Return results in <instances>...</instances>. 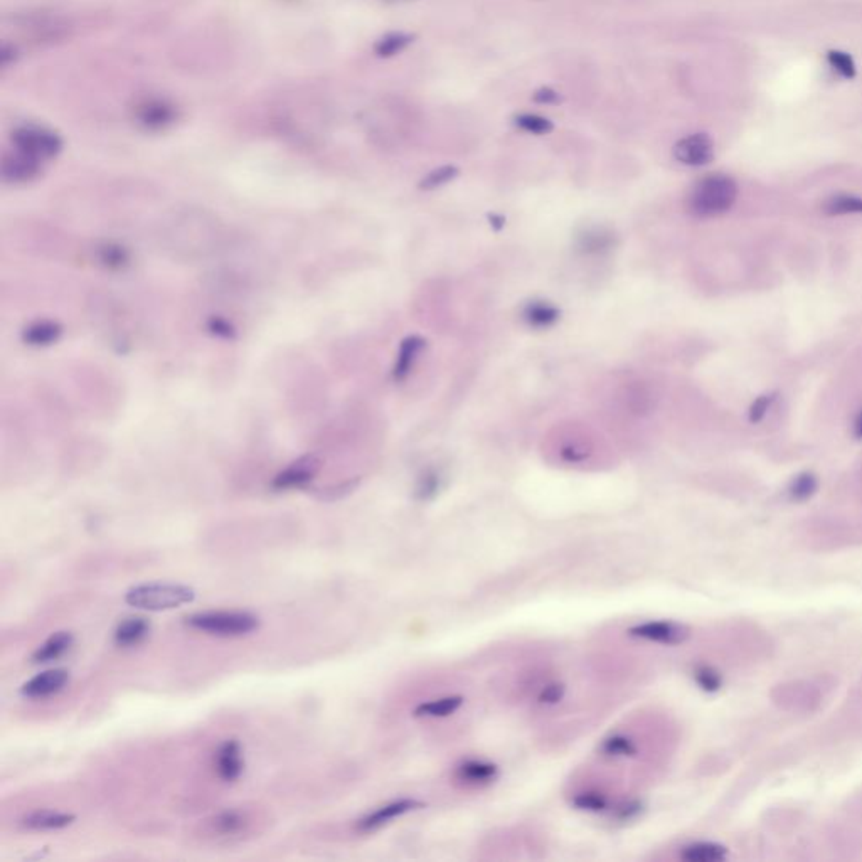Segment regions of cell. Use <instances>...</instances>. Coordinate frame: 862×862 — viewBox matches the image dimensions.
<instances>
[{"label": "cell", "instance_id": "obj_1", "mask_svg": "<svg viewBox=\"0 0 862 862\" xmlns=\"http://www.w3.org/2000/svg\"><path fill=\"white\" fill-rule=\"evenodd\" d=\"M738 199V184L724 174L706 176L692 187L687 209L696 218H716L728 213Z\"/></svg>", "mask_w": 862, "mask_h": 862}, {"label": "cell", "instance_id": "obj_2", "mask_svg": "<svg viewBox=\"0 0 862 862\" xmlns=\"http://www.w3.org/2000/svg\"><path fill=\"white\" fill-rule=\"evenodd\" d=\"M196 591L177 583H145L130 588L125 593V603L145 612H165L192 603Z\"/></svg>", "mask_w": 862, "mask_h": 862}, {"label": "cell", "instance_id": "obj_3", "mask_svg": "<svg viewBox=\"0 0 862 862\" xmlns=\"http://www.w3.org/2000/svg\"><path fill=\"white\" fill-rule=\"evenodd\" d=\"M187 625L216 637H241L260 627V618L248 612H201L187 617Z\"/></svg>", "mask_w": 862, "mask_h": 862}, {"label": "cell", "instance_id": "obj_4", "mask_svg": "<svg viewBox=\"0 0 862 862\" xmlns=\"http://www.w3.org/2000/svg\"><path fill=\"white\" fill-rule=\"evenodd\" d=\"M12 144L16 154L39 165L46 160L54 159L63 145L53 130L34 123L17 128L12 133Z\"/></svg>", "mask_w": 862, "mask_h": 862}, {"label": "cell", "instance_id": "obj_5", "mask_svg": "<svg viewBox=\"0 0 862 862\" xmlns=\"http://www.w3.org/2000/svg\"><path fill=\"white\" fill-rule=\"evenodd\" d=\"M674 157L687 167H704L714 160V142L708 133H692L674 145Z\"/></svg>", "mask_w": 862, "mask_h": 862}, {"label": "cell", "instance_id": "obj_6", "mask_svg": "<svg viewBox=\"0 0 862 862\" xmlns=\"http://www.w3.org/2000/svg\"><path fill=\"white\" fill-rule=\"evenodd\" d=\"M176 110L160 98H145L133 108L135 122L147 130H162L176 122Z\"/></svg>", "mask_w": 862, "mask_h": 862}, {"label": "cell", "instance_id": "obj_7", "mask_svg": "<svg viewBox=\"0 0 862 862\" xmlns=\"http://www.w3.org/2000/svg\"><path fill=\"white\" fill-rule=\"evenodd\" d=\"M630 635L664 645H679L689 639V630L674 622H645L630 628Z\"/></svg>", "mask_w": 862, "mask_h": 862}, {"label": "cell", "instance_id": "obj_8", "mask_svg": "<svg viewBox=\"0 0 862 862\" xmlns=\"http://www.w3.org/2000/svg\"><path fill=\"white\" fill-rule=\"evenodd\" d=\"M423 803L418 802V800L411 799H403L396 800V802H391V803H386L383 807L379 809L373 810L369 812L367 815H364L359 822H357V831L359 832H374L378 829L384 827L386 824H389L391 820L398 819L401 815H406L413 810L421 809Z\"/></svg>", "mask_w": 862, "mask_h": 862}, {"label": "cell", "instance_id": "obj_9", "mask_svg": "<svg viewBox=\"0 0 862 862\" xmlns=\"http://www.w3.org/2000/svg\"><path fill=\"white\" fill-rule=\"evenodd\" d=\"M68 682H69V672L64 669H49L24 682L21 696L27 699H46L63 691Z\"/></svg>", "mask_w": 862, "mask_h": 862}, {"label": "cell", "instance_id": "obj_10", "mask_svg": "<svg viewBox=\"0 0 862 862\" xmlns=\"http://www.w3.org/2000/svg\"><path fill=\"white\" fill-rule=\"evenodd\" d=\"M214 767L224 782H236L245 770L243 750L238 740H228L218 748L214 756Z\"/></svg>", "mask_w": 862, "mask_h": 862}, {"label": "cell", "instance_id": "obj_11", "mask_svg": "<svg viewBox=\"0 0 862 862\" xmlns=\"http://www.w3.org/2000/svg\"><path fill=\"white\" fill-rule=\"evenodd\" d=\"M317 462L314 457L300 458L293 465L288 469L280 472L275 480L273 487L277 490L300 489L307 485L317 474Z\"/></svg>", "mask_w": 862, "mask_h": 862}, {"label": "cell", "instance_id": "obj_12", "mask_svg": "<svg viewBox=\"0 0 862 862\" xmlns=\"http://www.w3.org/2000/svg\"><path fill=\"white\" fill-rule=\"evenodd\" d=\"M561 317V310L546 300H531L522 309V319L531 329H549Z\"/></svg>", "mask_w": 862, "mask_h": 862}, {"label": "cell", "instance_id": "obj_13", "mask_svg": "<svg viewBox=\"0 0 862 862\" xmlns=\"http://www.w3.org/2000/svg\"><path fill=\"white\" fill-rule=\"evenodd\" d=\"M73 814L58 810H36L22 819V825L27 831H59L75 822Z\"/></svg>", "mask_w": 862, "mask_h": 862}, {"label": "cell", "instance_id": "obj_14", "mask_svg": "<svg viewBox=\"0 0 862 862\" xmlns=\"http://www.w3.org/2000/svg\"><path fill=\"white\" fill-rule=\"evenodd\" d=\"M425 339H421L418 335H410V337H406L405 341L401 342V347L398 352V359H396L393 367L394 381H398V383L405 381L406 378L410 376L420 352L425 349Z\"/></svg>", "mask_w": 862, "mask_h": 862}, {"label": "cell", "instance_id": "obj_15", "mask_svg": "<svg viewBox=\"0 0 862 862\" xmlns=\"http://www.w3.org/2000/svg\"><path fill=\"white\" fill-rule=\"evenodd\" d=\"M248 827V817L241 810H224L209 822V831L216 837H236Z\"/></svg>", "mask_w": 862, "mask_h": 862}, {"label": "cell", "instance_id": "obj_16", "mask_svg": "<svg viewBox=\"0 0 862 862\" xmlns=\"http://www.w3.org/2000/svg\"><path fill=\"white\" fill-rule=\"evenodd\" d=\"M73 642H75V639L69 632H56L32 654V662L34 664H48V662L58 660L59 657H63L68 650L71 649Z\"/></svg>", "mask_w": 862, "mask_h": 862}, {"label": "cell", "instance_id": "obj_17", "mask_svg": "<svg viewBox=\"0 0 862 862\" xmlns=\"http://www.w3.org/2000/svg\"><path fill=\"white\" fill-rule=\"evenodd\" d=\"M150 632V623L142 617H132L123 620L115 630V644L120 647H135L140 642L147 639Z\"/></svg>", "mask_w": 862, "mask_h": 862}, {"label": "cell", "instance_id": "obj_18", "mask_svg": "<svg viewBox=\"0 0 862 862\" xmlns=\"http://www.w3.org/2000/svg\"><path fill=\"white\" fill-rule=\"evenodd\" d=\"M457 777L469 785H485L497 777V767L482 760H469L457 768Z\"/></svg>", "mask_w": 862, "mask_h": 862}, {"label": "cell", "instance_id": "obj_19", "mask_svg": "<svg viewBox=\"0 0 862 862\" xmlns=\"http://www.w3.org/2000/svg\"><path fill=\"white\" fill-rule=\"evenodd\" d=\"M728 857V849L714 842H696L686 846L681 851L682 861L687 862H719Z\"/></svg>", "mask_w": 862, "mask_h": 862}, {"label": "cell", "instance_id": "obj_20", "mask_svg": "<svg viewBox=\"0 0 862 862\" xmlns=\"http://www.w3.org/2000/svg\"><path fill=\"white\" fill-rule=\"evenodd\" d=\"M463 704V699L460 696H448L442 699H435L430 703L420 704L415 709V716L418 718H447L450 714L458 711V708Z\"/></svg>", "mask_w": 862, "mask_h": 862}, {"label": "cell", "instance_id": "obj_21", "mask_svg": "<svg viewBox=\"0 0 862 862\" xmlns=\"http://www.w3.org/2000/svg\"><path fill=\"white\" fill-rule=\"evenodd\" d=\"M61 335V327L53 322H36L24 330V341L31 346H49Z\"/></svg>", "mask_w": 862, "mask_h": 862}, {"label": "cell", "instance_id": "obj_22", "mask_svg": "<svg viewBox=\"0 0 862 862\" xmlns=\"http://www.w3.org/2000/svg\"><path fill=\"white\" fill-rule=\"evenodd\" d=\"M413 39H415L413 34L391 32V34L384 36L383 39H379V43L376 44V54L379 58H391V56L405 51L406 48L413 43Z\"/></svg>", "mask_w": 862, "mask_h": 862}, {"label": "cell", "instance_id": "obj_23", "mask_svg": "<svg viewBox=\"0 0 862 862\" xmlns=\"http://www.w3.org/2000/svg\"><path fill=\"white\" fill-rule=\"evenodd\" d=\"M824 211L832 216L862 213V197L847 196V194L832 196L831 199H827L824 204Z\"/></svg>", "mask_w": 862, "mask_h": 862}, {"label": "cell", "instance_id": "obj_24", "mask_svg": "<svg viewBox=\"0 0 862 862\" xmlns=\"http://www.w3.org/2000/svg\"><path fill=\"white\" fill-rule=\"evenodd\" d=\"M600 751L610 758H627L637 753V746L627 736L615 735L610 736L601 743Z\"/></svg>", "mask_w": 862, "mask_h": 862}, {"label": "cell", "instance_id": "obj_25", "mask_svg": "<svg viewBox=\"0 0 862 862\" xmlns=\"http://www.w3.org/2000/svg\"><path fill=\"white\" fill-rule=\"evenodd\" d=\"M458 174H460V169L457 165H442V167L426 174L425 177L420 182V189H423V191L438 189V187L445 186L448 182L457 179Z\"/></svg>", "mask_w": 862, "mask_h": 862}, {"label": "cell", "instance_id": "obj_26", "mask_svg": "<svg viewBox=\"0 0 862 862\" xmlns=\"http://www.w3.org/2000/svg\"><path fill=\"white\" fill-rule=\"evenodd\" d=\"M514 123H516V127L521 128L527 133H533V135H546V133H551L554 130L553 122L549 118L541 117V115H536V113H521V115L514 118Z\"/></svg>", "mask_w": 862, "mask_h": 862}, {"label": "cell", "instance_id": "obj_27", "mask_svg": "<svg viewBox=\"0 0 862 862\" xmlns=\"http://www.w3.org/2000/svg\"><path fill=\"white\" fill-rule=\"evenodd\" d=\"M819 489V482H817V477L812 475V474H802L797 479L792 482L790 485V497L793 501L803 502L810 499L815 492Z\"/></svg>", "mask_w": 862, "mask_h": 862}, {"label": "cell", "instance_id": "obj_28", "mask_svg": "<svg viewBox=\"0 0 862 862\" xmlns=\"http://www.w3.org/2000/svg\"><path fill=\"white\" fill-rule=\"evenodd\" d=\"M827 63L842 78H846V80L856 78V63H854L851 54L832 49L827 53Z\"/></svg>", "mask_w": 862, "mask_h": 862}, {"label": "cell", "instance_id": "obj_29", "mask_svg": "<svg viewBox=\"0 0 862 862\" xmlns=\"http://www.w3.org/2000/svg\"><path fill=\"white\" fill-rule=\"evenodd\" d=\"M573 805L578 810L598 814L608 809V799L603 793H598V792H585L573 797Z\"/></svg>", "mask_w": 862, "mask_h": 862}, {"label": "cell", "instance_id": "obj_30", "mask_svg": "<svg viewBox=\"0 0 862 862\" xmlns=\"http://www.w3.org/2000/svg\"><path fill=\"white\" fill-rule=\"evenodd\" d=\"M612 246V235L603 233L601 229L598 231H586L585 236H581V248L586 251H603Z\"/></svg>", "mask_w": 862, "mask_h": 862}, {"label": "cell", "instance_id": "obj_31", "mask_svg": "<svg viewBox=\"0 0 862 862\" xmlns=\"http://www.w3.org/2000/svg\"><path fill=\"white\" fill-rule=\"evenodd\" d=\"M440 490V475H438L435 470H428L425 475L420 479L418 482V497L420 499H431L433 495H437V492Z\"/></svg>", "mask_w": 862, "mask_h": 862}, {"label": "cell", "instance_id": "obj_32", "mask_svg": "<svg viewBox=\"0 0 862 862\" xmlns=\"http://www.w3.org/2000/svg\"><path fill=\"white\" fill-rule=\"evenodd\" d=\"M694 677L703 691L716 692L721 687V676L711 667H699L694 672Z\"/></svg>", "mask_w": 862, "mask_h": 862}, {"label": "cell", "instance_id": "obj_33", "mask_svg": "<svg viewBox=\"0 0 862 862\" xmlns=\"http://www.w3.org/2000/svg\"><path fill=\"white\" fill-rule=\"evenodd\" d=\"M775 399H777V394H763V396L756 398L755 403L750 408V421L760 423L767 415L770 406L773 405Z\"/></svg>", "mask_w": 862, "mask_h": 862}, {"label": "cell", "instance_id": "obj_34", "mask_svg": "<svg viewBox=\"0 0 862 862\" xmlns=\"http://www.w3.org/2000/svg\"><path fill=\"white\" fill-rule=\"evenodd\" d=\"M565 691L566 689L563 684H556V682H553V684H548V686L544 687L543 691H541V694H539V703L546 704V706L558 704L559 701H561V699H563Z\"/></svg>", "mask_w": 862, "mask_h": 862}, {"label": "cell", "instance_id": "obj_35", "mask_svg": "<svg viewBox=\"0 0 862 862\" xmlns=\"http://www.w3.org/2000/svg\"><path fill=\"white\" fill-rule=\"evenodd\" d=\"M561 100H563V96L559 95L553 88H548V86L537 90L533 95L534 103H539V105H558Z\"/></svg>", "mask_w": 862, "mask_h": 862}, {"label": "cell", "instance_id": "obj_36", "mask_svg": "<svg viewBox=\"0 0 862 862\" xmlns=\"http://www.w3.org/2000/svg\"><path fill=\"white\" fill-rule=\"evenodd\" d=\"M642 810V803L639 802H628L623 807L618 809V817L622 820H630L637 817Z\"/></svg>", "mask_w": 862, "mask_h": 862}, {"label": "cell", "instance_id": "obj_37", "mask_svg": "<svg viewBox=\"0 0 862 862\" xmlns=\"http://www.w3.org/2000/svg\"><path fill=\"white\" fill-rule=\"evenodd\" d=\"M489 219L490 226H492L494 229H501V228H504V224H505V218H502L499 214H490Z\"/></svg>", "mask_w": 862, "mask_h": 862}, {"label": "cell", "instance_id": "obj_38", "mask_svg": "<svg viewBox=\"0 0 862 862\" xmlns=\"http://www.w3.org/2000/svg\"><path fill=\"white\" fill-rule=\"evenodd\" d=\"M854 435L857 440H862V411L856 418V423H854Z\"/></svg>", "mask_w": 862, "mask_h": 862}]
</instances>
